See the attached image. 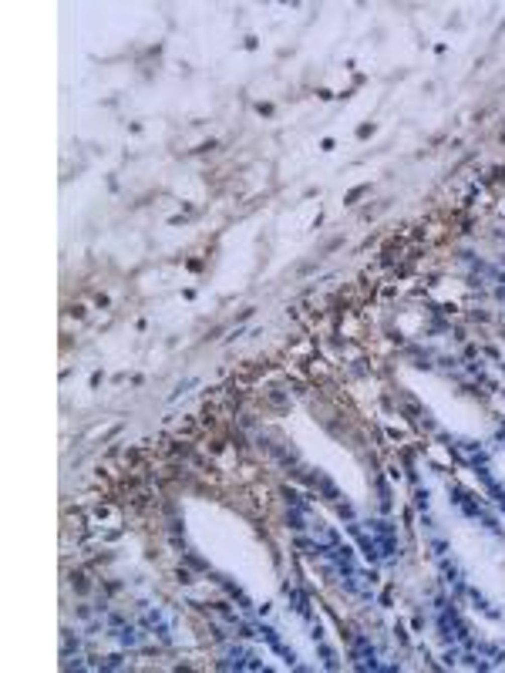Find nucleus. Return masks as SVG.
Returning <instances> with one entry per match:
<instances>
[{
  "instance_id": "nucleus-1",
  "label": "nucleus",
  "mask_w": 505,
  "mask_h": 673,
  "mask_svg": "<svg viewBox=\"0 0 505 673\" xmlns=\"http://www.w3.org/2000/svg\"><path fill=\"white\" fill-rule=\"evenodd\" d=\"M286 596H290L293 609H296V613H300L303 619H310V623H314V616H310V603H307V596H303L300 589H293V586H286Z\"/></svg>"
}]
</instances>
